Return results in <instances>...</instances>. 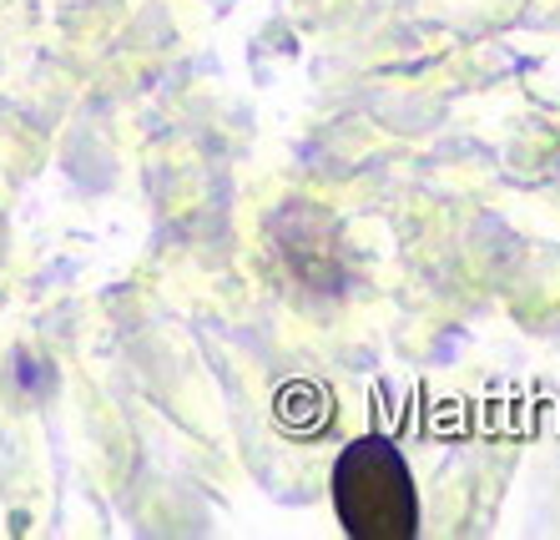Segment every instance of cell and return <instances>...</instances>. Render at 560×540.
<instances>
[{
	"label": "cell",
	"mask_w": 560,
	"mask_h": 540,
	"mask_svg": "<svg viewBox=\"0 0 560 540\" xmlns=\"http://www.w3.org/2000/svg\"><path fill=\"white\" fill-rule=\"evenodd\" d=\"M334 505L353 540H415L419 495L405 455L384 435L353 439L334 465Z\"/></svg>",
	"instance_id": "obj_1"
}]
</instances>
